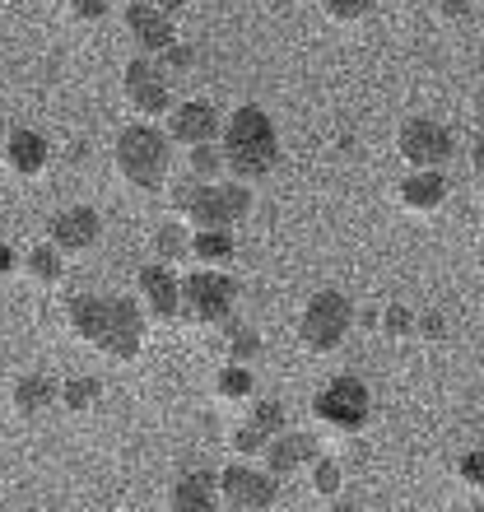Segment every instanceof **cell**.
Listing matches in <instances>:
<instances>
[{"mask_svg":"<svg viewBox=\"0 0 484 512\" xmlns=\"http://www.w3.org/2000/svg\"><path fill=\"white\" fill-rule=\"evenodd\" d=\"M219 131H224V117H219L215 103L205 98H187V103H173L168 108V140L182 149L191 145H215Z\"/></svg>","mask_w":484,"mask_h":512,"instance_id":"cell-13","label":"cell"},{"mask_svg":"<svg viewBox=\"0 0 484 512\" xmlns=\"http://www.w3.org/2000/svg\"><path fill=\"white\" fill-rule=\"evenodd\" d=\"M187 173L196 182H219L224 177V149L219 145H191L187 149Z\"/></svg>","mask_w":484,"mask_h":512,"instance_id":"cell-28","label":"cell"},{"mask_svg":"<svg viewBox=\"0 0 484 512\" xmlns=\"http://www.w3.org/2000/svg\"><path fill=\"white\" fill-rule=\"evenodd\" d=\"M98 401H103V387H98V378H89V373L61 382V405H66L70 415H89Z\"/></svg>","mask_w":484,"mask_h":512,"instance_id":"cell-23","label":"cell"},{"mask_svg":"<svg viewBox=\"0 0 484 512\" xmlns=\"http://www.w3.org/2000/svg\"><path fill=\"white\" fill-rule=\"evenodd\" d=\"M377 0H322L326 19H336V24H359V19H368L373 14Z\"/></svg>","mask_w":484,"mask_h":512,"instance_id":"cell-30","label":"cell"},{"mask_svg":"<svg viewBox=\"0 0 484 512\" xmlns=\"http://www.w3.org/2000/svg\"><path fill=\"white\" fill-rule=\"evenodd\" d=\"M252 215V187L247 182H238V177H219V182H201V191H196V201H191V210L182 219H187L191 229H238L242 219Z\"/></svg>","mask_w":484,"mask_h":512,"instance_id":"cell-8","label":"cell"},{"mask_svg":"<svg viewBox=\"0 0 484 512\" xmlns=\"http://www.w3.org/2000/svg\"><path fill=\"white\" fill-rule=\"evenodd\" d=\"M5 135H10V126H5V117H0V145H5Z\"/></svg>","mask_w":484,"mask_h":512,"instance_id":"cell-43","label":"cell"},{"mask_svg":"<svg viewBox=\"0 0 484 512\" xmlns=\"http://www.w3.org/2000/svg\"><path fill=\"white\" fill-rule=\"evenodd\" d=\"M471 512H484V503H475V508H471Z\"/></svg>","mask_w":484,"mask_h":512,"instance_id":"cell-44","label":"cell"},{"mask_svg":"<svg viewBox=\"0 0 484 512\" xmlns=\"http://www.w3.org/2000/svg\"><path fill=\"white\" fill-rule=\"evenodd\" d=\"M354 303L340 289H322V294L308 298V308L298 317V340L308 354H336L354 331Z\"/></svg>","mask_w":484,"mask_h":512,"instance_id":"cell-4","label":"cell"},{"mask_svg":"<svg viewBox=\"0 0 484 512\" xmlns=\"http://www.w3.org/2000/svg\"><path fill=\"white\" fill-rule=\"evenodd\" d=\"M242 424H252V429L266 433V438H280V433L289 429V410H284V401H252V410H247Z\"/></svg>","mask_w":484,"mask_h":512,"instance_id":"cell-26","label":"cell"},{"mask_svg":"<svg viewBox=\"0 0 484 512\" xmlns=\"http://www.w3.org/2000/svg\"><path fill=\"white\" fill-rule=\"evenodd\" d=\"M252 387H256V378H252V368L247 364H224L215 373V396L219 401H247Z\"/></svg>","mask_w":484,"mask_h":512,"instance_id":"cell-25","label":"cell"},{"mask_svg":"<svg viewBox=\"0 0 484 512\" xmlns=\"http://www.w3.org/2000/svg\"><path fill=\"white\" fill-rule=\"evenodd\" d=\"M219 331H224V354H229V364H252L256 354H261V331H256L252 322L229 317Z\"/></svg>","mask_w":484,"mask_h":512,"instance_id":"cell-22","label":"cell"},{"mask_svg":"<svg viewBox=\"0 0 484 512\" xmlns=\"http://www.w3.org/2000/svg\"><path fill=\"white\" fill-rule=\"evenodd\" d=\"M457 480L466 489H480L484 485V452H466V457L457 461Z\"/></svg>","mask_w":484,"mask_h":512,"instance_id":"cell-34","label":"cell"},{"mask_svg":"<svg viewBox=\"0 0 484 512\" xmlns=\"http://www.w3.org/2000/svg\"><path fill=\"white\" fill-rule=\"evenodd\" d=\"M322 457V443L312 438V433H289L284 429L280 438H270L266 443V471L275 475V480H289L294 471H303V466H312V461Z\"/></svg>","mask_w":484,"mask_h":512,"instance_id":"cell-15","label":"cell"},{"mask_svg":"<svg viewBox=\"0 0 484 512\" xmlns=\"http://www.w3.org/2000/svg\"><path fill=\"white\" fill-rule=\"evenodd\" d=\"M326 512H368V508H359V503H345V499H331V508Z\"/></svg>","mask_w":484,"mask_h":512,"instance_id":"cell-42","label":"cell"},{"mask_svg":"<svg viewBox=\"0 0 484 512\" xmlns=\"http://www.w3.org/2000/svg\"><path fill=\"white\" fill-rule=\"evenodd\" d=\"M149 5H154V10H163L168 19H177L182 10H191V0H149Z\"/></svg>","mask_w":484,"mask_h":512,"instance_id":"cell-39","label":"cell"},{"mask_svg":"<svg viewBox=\"0 0 484 512\" xmlns=\"http://www.w3.org/2000/svg\"><path fill=\"white\" fill-rule=\"evenodd\" d=\"M219 149H224V173L252 187V182L275 173V163H280V131H275L266 108L242 103V108H233L224 117Z\"/></svg>","mask_w":484,"mask_h":512,"instance_id":"cell-2","label":"cell"},{"mask_svg":"<svg viewBox=\"0 0 484 512\" xmlns=\"http://www.w3.org/2000/svg\"><path fill=\"white\" fill-rule=\"evenodd\" d=\"M275 499H280V480L270 471H256L247 461L219 471V503L229 512H270Z\"/></svg>","mask_w":484,"mask_h":512,"instance_id":"cell-9","label":"cell"},{"mask_svg":"<svg viewBox=\"0 0 484 512\" xmlns=\"http://www.w3.org/2000/svg\"><path fill=\"white\" fill-rule=\"evenodd\" d=\"M154 61H159L163 75L173 80V75H182V70H196V47H191V42H173V47H168L163 56H154Z\"/></svg>","mask_w":484,"mask_h":512,"instance_id":"cell-32","label":"cell"},{"mask_svg":"<svg viewBox=\"0 0 484 512\" xmlns=\"http://www.w3.org/2000/svg\"><path fill=\"white\" fill-rule=\"evenodd\" d=\"M108 5L112 0H70V19H80V24H98V19H108Z\"/></svg>","mask_w":484,"mask_h":512,"instance_id":"cell-35","label":"cell"},{"mask_svg":"<svg viewBox=\"0 0 484 512\" xmlns=\"http://www.w3.org/2000/svg\"><path fill=\"white\" fill-rule=\"evenodd\" d=\"M438 14L447 24H461V19H471V0H438Z\"/></svg>","mask_w":484,"mask_h":512,"instance_id":"cell-37","label":"cell"},{"mask_svg":"<svg viewBox=\"0 0 484 512\" xmlns=\"http://www.w3.org/2000/svg\"><path fill=\"white\" fill-rule=\"evenodd\" d=\"M312 415L317 424H326L331 433H363L373 419V391L359 378H331L317 396H312Z\"/></svg>","mask_w":484,"mask_h":512,"instance_id":"cell-6","label":"cell"},{"mask_svg":"<svg viewBox=\"0 0 484 512\" xmlns=\"http://www.w3.org/2000/svg\"><path fill=\"white\" fill-rule=\"evenodd\" d=\"M471 117H475V126L484 131V84L475 89V98H471Z\"/></svg>","mask_w":484,"mask_h":512,"instance_id":"cell-41","label":"cell"},{"mask_svg":"<svg viewBox=\"0 0 484 512\" xmlns=\"http://www.w3.org/2000/svg\"><path fill=\"white\" fill-rule=\"evenodd\" d=\"M19 270H24L33 284H42V289H52V284L66 280V256L56 252L52 243H38L28 256H19Z\"/></svg>","mask_w":484,"mask_h":512,"instance_id":"cell-20","label":"cell"},{"mask_svg":"<svg viewBox=\"0 0 484 512\" xmlns=\"http://www.w3.org/2000/svg\"><path fill=\"white\" fill-rule=\"evenodd\" d=\"M219 475L210 471H191L177 475L168 489V512H219Z\"/></svg>","mask_w":484,"mask_h":512,"instance_id":"cell-16","label":"cell"},{"mask_svg":"<svg viewBox=\"0 0 484 512\" xmlns=\"http://www.w3.org/2000/svg\"><path fill=\"white\" fill-rule=\"evenodd\" d=\"M112 168H117V177L126 187L163 191L168 173H173V140L154 122L126 126V131H117V145H112Z\"/></svg>","mask_w":484,"mask_h":512,"instance_id":"cell-3","label":"cell"},{"mask_svg":"<svg viewBox=\"0 0 484 512\" xmlns=\"http://www.w3.org/2000/svg\"><path fill=\"white\" fill-rule=\"evenodd\" d=\"M10 405H14V415H24V419L47 415L52 405H61V382L47 378V373H24L10 387Z\"/></svg>","mask_w":484,"mask_h":512,"instance_id":"cell-18","label":"cell"},{"mask_svg":"<svg viewBox=\"0 0 484 512\" xmlns=\"http://www.w3.org/2000/svg\"><path fill=\"white\" fill-rule=\"evenodd\" d=\"M415 336L419 340H443L447 336V317H438V312H424V317H415Z\"/></svg>","mask_w":484,"mask_h":512,"instance_id":"cell-36","label":"cell"},{"mask_svg":"<svg viewBox=\"0 0 484 512\" xmlns=\"http://www.w3.org/2000/svg\"><path fill=\"white\" fill-rule=\"evenodd\" d=\"M121 94H126V103H131L140 117H168V108H173L168 75H163V66L154 56L126 61V70H121Z\"/></svg>","mask_w":484,"mask_h":512,"instance_id":"cell-10","label":"cell"},{"mask_svg":"<svg viewBox=\"0 0 484 512\" xmlns=\"http://www.w3.org/2000/svg\"><path fill=\"white\" fill-rule=\"evenodd\" d=\"M238 243H233L229 229H196L191 233V256L201 261V266H229Z\"/></svg>","mask_w":484,"mask_h":512,"instance_id":"cell-21","label":"cell"},{"mask_svg":"<svg viewBox=\"0 0 484 512\" xmlns=\"http://www.w3.org/2000/svg\"><path fill=\"white\" fill-rule=\"evenodd\" d=\"M52 163V140L42 131H10L5 135V168L14 177H38Z\"/></svg>","mask_w":484,"mask_h":512,"instance_id":"cell-17","label":"cell"},{"mask_svg":"<svg viewBox=\"0 0 484 512\" xmlns=\"http://www.w3.org/2000/svg\"><path fill=\"white\" fill-rule=\"evenodd\" d=\"M98 238H103V219L89 205H70V210H56L52 224H47V243L61 256H84L94 252Z\"/></svg>","mask_w":484,"mask_h":512,"instance_id":"cell-12","label":"cell"},{"mask_svg":"<svg viewBox=\"0 0 484 512\" xmlns=\"http://www.w3.org/2000/svg\"><path fill=\"white\" fill-rule=\"evenodd\" d=\"M196 191H201V182H196V177H177V182H173V187H168V205H173V215L177 219H182V215H187V210H191V201H196Z\"/></svg>","mask_w":484,"mask_h":512,"instance_id":"cell-33","label":"cell"},{"mask_svg":"<svg viewBox=\"0 0 484 512\" xmlns=\"http://www.w3.org/2000/svg\"><path fill=\"white\" fill-rule=\"evenodd\" d=\"M480 229H484V210H480Z\"/></svg>","mask_w":484,"mask_h":512,"instance_id":"cell-45","label":"cell"},{"mask_svg":"<svg viewBox=\"0 0 484 512\" xmlns=\"http://www.w3.org/2000/svg\"><path fill=\"white\" fill-rule=\"evenodd\" d=\"M466 159H471V173L484 177V131H480V140L471 145V154H466Z\"/></svg>","mask_w":484,"mask_h":512,"instance_id":"cell-40","label":"cell"},{"mask_svg":"<svg viewBox=\"0 0 484 512\" xmlns=\"http://www.w3.org/2000/svg\"><path fill=\"white\" fill-rule=\"evenodd\" d=\"M266 433H256L252 424H238V429H233V438H229V447L233 452H238V457H247V461H256V457H266Z\"/></svg>","mask_w":484,"mask_h":512,"instance_id":"cell-31","label":"cell"},{"mask_svg":"<svg viewBox=\"0 0 484 512\" xmlns=\"http://www.w3.org/2000/svg\"><path fill=\"white\" fill-rule=\"evenodd\" d=\"M447 177L443 173H410L396 187V196H401V205L410 210V215H438L447 205Z\"/></svg>","mask_w":484,"mask_h":512,"instance_id":"cell-19","label":"cell"},{"mask_svg":"<svg viewBox=\"0 0 484 512\" xmlns=\"http://www.w3.org/2000/svg\"><path fill=\"white\" fill-rule=\"evenodd\" d=\"M66 322L70 331L94 345L103 359L112 364H131L135 354L145 350V331H149V317L135 298H121V294H84V298H70L66 308Z\"/></svg>","mask_w":484,"mask_h":512,"instance_id":"cell-1","label":"cell"},{"mask_svg":"<svg viewBox=\"0 0 484 512\" xmlns=\"http://www.w3.org/2000/svg\"><path fill=\"white\" fill-rule=\"evenodd\" d=\"M452 149H457L452 131L433 117H405L396 126V154L410 173H443L452 163Z\"/></svg>","mask_w":484,"mask_h":512,"instance_id":"cell-7","label":"cell"},{"mask_svg":"<svg viewBox=\"0 0 484 512\" xmlns=\"http://www.w3.org/2000/svg\"><path fill=\"white\" fill-rule=\"evenodd\" d=\"M373 331H382L387 340H405V336H415V312L405 308V303H387V308L377 312Z\"/></svg>","mask_w":484,"mask_h":512,"instance_id":"cell-29","label":"cell"},{"mask_svg":"<svg viewBox=\"0 0 484 512\" xmlns=\"http://www.w3.org/2000/svg\"><path fill=\"white\" fill-rule=\"evenodd\" d=\"M238 308V284L224 275V270L205 266V270H191L182 275V322L191 326H224Z\"/></svg>","mask_w":484,"mask_h":512,"instance_id":"cell-5","label":"cell"},{"mask_svg":"<svg viewBox=\"0 0 484 512\" xmlns=\"http://www.w3.org/2000/svg\"><path fill=\"white\" fill-rule=\"evenodd\" d=\"M340 489H345V466L336 457H317L312 461V494L317 499H340Z\"/></svg>","mask_w":484,"mask_h":512,"instance_id":"cell-27","label":"cell"},{"mask_svg":"<svg viewBox=\"0 0 484 512\" xmlns=\"http://www.w3.org/2000/svg\"><path fill=\"white\" fill-rule=\"evenodd\" d=\"M126 33H131V42L140 47V56H163L177 42L173 19H168L163 10H154L149 0L126 5Z\"/></svg>","mask_w":484,"mask_h":512,"instance_id":"cell-14","label":"cell"},{"mask_svg":"<svg viewBox=\"0 0 484 512\" xmlns=\"http://www.w3.org/2000/svg\"><path fill=\"white\" fill-rule=\"evenodd\" d=\"M19 270V252L10 243H0V275H14Z\"/></svg>","mask_w":484,"mask_h":512,"instance_id":"cell-38","label":"cell"},{"mask_svg":"<svg viewBox=\"0 0 484 512\" xmlns=\"http://www.w3.org/2000/svg\"><path fill=\"white\" fill-rule=\"evenodd\" d=\"M182 256H191V233L182 229V224H159V229H154V261L177 266Z\"/></svg>","mask_w":484,"mask_h":512,"instance_id":"cell-24","label":"cell"},{"mask_svg":"<svg viewBox=\"0 0 484 512\" xmlns=\"http://www.w3.org/2000/svg\"><path fill=\"white\" fill-rule=\"evenodd\" d=\"M135 303L145 308V317L154 322H173L177 312H182V275L173 266H163V261H149L140 275H135Z\"/></svg>","mask_w":484,"mask_h":512,"instance_id":"cell-11","label":"cell"}]
</instances>
